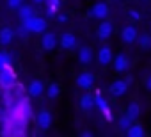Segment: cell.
<instances>
[{"instance_id":"obj_16","label":"cell","mask_w":151,"mask_h":137,"mask_svg":"<svg viewBox=\"0 0 151 137\" xmlns=\"http://www.w3.org/2000/svg\"><path fill=\"white\" fill-rule=\"evenodd\" d=\"M114 68H116V71H124L126 68H128V57L119 53L116 59H114Z\"/></svg>"},{"instance_id":"obj_18","label":"cell","mask_w":151,"mask_h":137,"mask_svg":"<svg viewBox=\"0 0 151 137\" xmlns=\"http://www.w3.org/2000/svg\"><path fill=\"white\" fill-rule=\"evenodd\" d=\"M80 107H82L84 110H91V109L94 107V96H93V94H84V96L80 98Z\"/></svg>"},{"instance_id":"obj_25","label":"cell","mask_w":151,"mask_h":137,"mask_svg":"<svg viewBox=\"0 0 151 137\" xmlns=\"http://www.w3.org/2000/svg\"><path fill=\"white\" fill-rule=\"evenodd\" d=\"M132 123H133V119H132V118H128L126 114H124V116H123V118L119 119V126H121L123 130H126V128H128V126H130Z\"/></svg>"},{"instance_id":"obj_5","label":"cell","mask_w":151,"mask_h":137,"mask_svg":"<svg viewBox=\"0 0 151 137\" xmlns=\"http://www.w3.org/2000/svg\"><path fill=\"white\" fill-rule=\"evenodd\" d=\"M94 105H98V107H100V110L103 112V116H105L109 121L112 119V114H110V110H109V105H107V102L103 100V96L100 94V91H98V93H96V96H94Z\"/></svg>"},{"instance_id":"obj_1","label":"cell","mask_w":151,"mask_h":137,"mask_svg":"<svg viewBox=\"0 0 151 137\" xmlns=\"http://www.w3.org/2000/svg\"><path fill=\"white\" fill-rule=\"evenodd\" d=\"M22 23L29 29V32H36V34L45 32V29H46V22L43 18H36V16H30V18L23 20Z\"/></svg>"},{"instance_id":"obj_12","label":"cell","mask_w":151,"mask_h":137,"mask_svg":"<svg viewBox=\"0 0 151 137\" xmlns=\"http://www.w3.org/2000/svg\"><path fill=\"white\" fill-rule=\"evenodd\" d=\"M110 61H112V50L109 46H103L98 52V62L103 64V66H107V64H110Z\"/></svg>"},{"instance_id":"obj_6","label":"cell","mask_w":151,"mask_h":137,"mask_svg":"<svg viewBox=\"0 0 151 137\" xmlns=\"http://www.w3.org/2000/svg\"><path fill=\"white\" fill-rule=\"evenodd\" d=\"M50 125H52V114L48 110H41L37 114V126L41 130H46V128H50Z\"/></svg>"},{"instance_id":"obj_15","label":"cell","mask_w":151,"mask_h":137,"mask_svg":"<svg viewBox=\"0 0 151 137\" xmlns=\"http://www.w3.org/2000/svg\"><path fill=\"white\" fill-rule=\"evenodd\" d=\"M14 37V30L9 29V27H4L0 30V45H9Z\"/></svg>"},{"instance_id":"obj_10","label":"cell","mask_w":151,"mask_h":137,"mask_svg":"<svg viewBox=\"0 0 151 137\" xmlns=\"http://www.w3.org/2000/svg\"><path fill=\"white\" fill-rule=\"evenodd\" d=\"M121 39H123L124 43H133V41L137 39V30H135L132 25L124 27V29H123V32H121Z\"/></svg>"},{"instance_id":"obj_23","label":"cell","mask_w":151,"mask_h":137,"mask_svg":"<svg viewBox=\"0 0 151 137\" xmlns=\"http://www.w3.org/2000/svg\"><path fill=\"white\" fill-rule=\"evenodd\" d=\"M45 2L48 4V14H50V16H53V14H55V11H57V6H59L60 0H45Z\"/></svg>"},{"instance_id":"obj_21","label":"cell","mask_w":151,"mask_h":137,"mask_svg":"<svg viewBox=\"0 0 151 137\" xmlns=\"http://www.w3.org/2000/svg\"><path fill=\"white\" fill-rule=\"evenodd\" d=\"M139 114H140V107H139L137 103H132V105L128 107V112H126V116H128V118H132V119L135 121V119L139 118Z\"/></svg>"},{"instance_id":"obj_19","label":"cell","mask_w":151,"mask_h":137,"mask_svg":"<svg viewBox=\"0 0 151 137\" xmlns=\"http://www.w3.org/2000/svg\"><path fill=\"white\" fill-rule=\"evenodd\" d=\"M126 133H128L130 137H142L146 132H144V128H142L140 125H133V123H132V125L126 128Z\"/></svg>"},{"instance_id":"obj_4","label":"cell","mask_w":151,"mask_h":137,"mask_svg":"<svg viewBox=\"0 0 151 137\" xmlns=\"http://www.w3.org/2000/svg\"><path fill=\"white\" fill-rule=\"evenodd\" d=\"M13 82H14V77H13V73L9 70V66L4 68V70H0V86L2 87H11Z\"/></svg>"},{"instance_id":"obj_27","label":"cell","mask_w":151,"mask_h":137,"mask_svg":"<svg viewBox=\"0 0 151 137\" xmlns=\"http://www.w3.org/2000/svg\"><path fill=\"white\" fill-rule=\"evenodd\" d=\"M43 2H45V0H34V4H36V6H41Z\"/></svg>"},{"instance_id":"obj_7","label":"cell","mask_w":151,"mask_h":137,"mask_svg":"<svg viewBox=\"0 0 151 137\" xmlns=\"http://www.w3.org/2000/svg\"><path fill=\"white\" fill-rule=\"evenodd\" d=\"M60 46H62L64 50L75 48V46H77V37H75L73 34H69V32L62 34V36H60Z\"/></svg>"},{"instance_id":"obj_14","label":"cell","mask_w":151,"mask_h":137,"mask_svg":"<svg viewBox=\"0 0 151 137\" xmlns=\"http://www.w3.org/2000/svg\"><path fill=\"white\" fill-rule=\"evenodd\" d=\"M78 61H80L82 64H89V62L93 61V50H91L89 46H82V48L78 50Z\"/></svg>"},{"instance_id":"obj_11","label":"cell","mask_w":151,"mask_h":137,"mask_svg":"<svg viewBox=\"0 0 151 137\" xmlns=\"http://www.w3.org/2000/svg\"><path fill=\"white\" fill-rule=\"evenodd\" d=\"M41 45H43L45 50H52V48H55V45H57V36L52 34V32H46V34L43 36V39H41Z\"/></svg>"},{"instance_id":"obj_22","label":"cell","mask_w":151,"mask_h":137,"mask_svg":"<svg viewBox=\"0 0 151 137\" xmlns=\"http://www.w3.org/2000/svg\"><path fill=\"white\" fill-rule=\"evenodd\" d=\"M11 64V55L6 53V52H0V70H4Z\"/></svg>"},{"instance_id":"obj_8","label":"cell","mask_w":151,"mask_h":137,"mask_svg":"<svg viewBox=\"0 0 151 137\" xmlns=\"http://www.w3.org/2000/svg\"><path fill=\"white\" fill-rule=\"evenodd\" d=\"M43 91H45V86H43L41 80H32L30 82V86H29V96L37 98V96L43 94Z\"/></svg>"},{"instance_id":"obj_13","label":"cell","mask_w":151,"mask_h":137,"mask_svg":"<svg viewBox=\"0 0 151 137\" xmlns=\"http://www.w3.org/2000/svg\"><path fill=\"white\" fill-rule=\"evenodd\" d=\"M126 89H128V84H126L124 80H116V82L110 86V93H112L114 96H121V94H124Z\"/></svg>"},{"instance_id":"obj_3","label":"cell","mask_w":151,"mask_h":137,"mask_svg":"<svg viewBox=\"0 0 151 137\" xmlns=\"http://www.w3.org/2000/svg\"><path fill=\"white\" fill-rule=\"evenodd\" d=\"M93 84H94V77L91 73H87V71L80 73L78 79H77V86L82 87V89H89V87H93Z\"/></svg>"},{"instance_id":"obj_20","label":"cell","mask_w":151,"mask_h":137,"mask_svg":"<svg viewBox=\"0 0 151 137\" xmlns=\"http://www.w3.org/2000/svg\"><path fill=\"white\" fill-rule=\"evenodd\" d=\"M59 93H60V86H59V84H50L48 89H46V94H48V98H52V100L57 98Z\"/></svg>"},{"instance_id":"obj_28","label":"cell","mask_w":151,"mask_h":137,"mask_svg":"<svg viewBox=\"0 0 151 137\" xmlns=\"http://www.w3.org/2000/svg\"><path fill=\"white\" fill-rule=\"evenodd\" d=\"M147 89H149V91H151V77H149V79H147Z\"/></svg>"},{"instance_id":"obj_9","label":"cell","mask_w":151,"mask_h":137,"mask_svg":"<svg viewBox=\"0 0 151 137\" xmlns=\"http://www.w3.org/2000/svg\"><path fill=\"white\" fill-rule=\"evenodd\" d=\"M112 30H114L112 23H110V22H103V23H100V27H98V37H100V39H109L110 34H112Z\"/></svg>"},{"instance_id":"obj_24","label":"cell","mask_w":151,"mask_h":137,"mask_svg":"<svg viewBox=\"0 0 151 137\" xmlns=\"http://www.w3.org/2000/svg\"><path fill=\"white\" fill-rule=\"evenodd\" d=\"M139 45H140L142 48H149V46H151V36L142 34V36L139 37Z\"/></svg>"},{"instance_id":"obj_2","label":"cell","mask_w":151,"mask_h":137,"mask_svg":"<svg viewBox=\"0 0 151 137\" xmlns=\"http://www.w3.org/2000/svg\"><path fill=\"white\" fill-rule=\"evenodd\" d=\"M91 16H93V18H98V20L107 18V16H109V6H107L105 2H98V4H94L93 9H91Z\"/></svg>"},{"instance_id":"obj_26","label":"cell","mask_w":151,"mask_h":137,"mask_svg":"<svg viewBox=\"0 0 151 137\" xmlns=\"http://www.w3.org/2000/svg\"><path fill=\"white\" fill-rule=\"evenodd\" d=\"M23 4V0H7V7L9 9H18Z\"/></svg>"},{"instance_id":"obj_17","label":"cell","mask_w":151,"mask_h":137,"mask_svg":"<svg viewBox=\"0 0 151 137\" xmlns=\"http://www.w3.org/2000/svg\"><path fill=\"white\" fill-rule=\"evenodd\" d=\"M18 14H20V20L23 22V20L34 16V9H32V6H23V4H22V6L18 7Z\"/></svg>"}]
</instances>
